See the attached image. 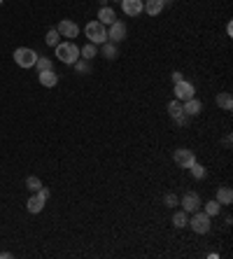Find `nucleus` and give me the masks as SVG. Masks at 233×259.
I'll return each mask as SVG.
<instances>
[{"label":"nucleus","instance_id":"obj_1","mask_svg":"<svg viewBox=\"0 0 233 259\" xmlns=\"http://www.w3.org/2000/svg\"><path fill=\"white\" fill-rule=\"evenodd\" d=\"M54 49H56V59H58L61 63H65V66H72V63L79 59V47L75 45L72 40H68V42H58Z\"/></svg>","mask_w":233,"mask_h":259},{"label":"nucleus","instance_id":"obj_2","mask_svg":"<svg viewBox=\"0 0 233 259\" xmlns=\"http://www.w3.org/2000/svg\"><path fill=\"white\" fill-rule=\"evenodd\" d=\"M84 33H86V38H89V42H93V45H103V42L108 40V28H105L98 19L86 23Z\"/></svg>","mask_w":233,"mask_h":259},{"label":"nucleus","instance_id":"obj_3","mask_svg":"<svg viewBox=\"0 0 233 259\" xmlns=\"http://www.w3.org/2000/svg\"><path fill=\"white\" fill-rule=\"evenodd\" d=\"M47 198H49V189H47V187H40L38 191H33V194H31L28 203H26V210H28L31 215L42 213V208H45V203H47Z\"/></svg>","mask_w":233,"mask_h":259},{"label":"nucleus","instance_id":"obj_4","mask_svg":"<svg viewBox=\"0 0 233 259\" xmlns=\"http://www.w3.org/2000/svg\"><path fill=\"white\" fill-rule=\"evenodd\" d=\"M35 61H38V52L35 49H28V47L14 49V63L19 68H35Z\"/></svg>","mask_w":233,"mask_h":259},{"label":"nucleus","instance_id":"obj_5","mask_svg":"<svg viewBox=\"0 0 233 259\" xmlns=\"http://www.w3.org/2000/svg\"><path fill=\"white\" fill-rule=\"evenodd\" d=\"M194 215V217H191V220H189V224H186V227H191V231H194V234H208L210 231V227H212V224H210V215L205 213V210H196V213H191Z\"/></svg>","mask_w":233,"mask_h":259},{"label":"nucleus","instance_id":"obj_6","mask_svg":"<svg viewBox=\"0 0 233 259\" xmlns=\"http://www.w3.org/2000/svg\"><path fill=\"white\" fill-rule=\"evenodd\" d=\"M108 40H110V42H115V45H119L121 40H126V23H124V21L110 23V28H108Z\"/></svg>","mask_w":233,"mask_h":259},{"label":"nucleus","instance_id":"obj_7","mask_svg":"<svg viewBox=\"0 0 233 259\" xmlns=\"http://www.w3.org/2000/svg\"><path fill=\"white\" fill-rule=\"evenodd\" d=\"M194 93H196V89H194V84H191V82L182 80V82L175 84V98L182 100V103L189 100V98H194Z\"/></svg>","mask_w":233,"mask_h":259},{"label":"nucleus","instance_id":"obj_8","mask_svg":"<svg viewBox=\"0 0 233 259\" xmlns=\"http://www.w3.org/2000/svg\"><path fill=\"white\" fill-rule=\"evenodd\" d=\"M173 159H175V164H177L179 168H189V166H191V164L196 161V157H194V152H191V150H186V147H179V150H175Z\"/></svg>","mask_w":233,"mask_h":259},{"label":"nucleus","instance_id":"obj_9","mask_svg":"<svg viewBox=\"0 0 233 259\" xmlns=\"http://www.w3.org/2000/svg\"><path fill=\"white\" fill-rule=\"evenodd\" d=\"M56 31L61 33V38L72 40V38H77L79 35V26L75 21H70V19H63V21L56 26Z\"/></svg>","mask_w":233,"mask_h":259},{"label":"nucleus","instance_id":"obj_10","mask_svg":"<svg viewBox=\"0 0 233 259\" xmlns=\"http://www.w3.org/2000/svg\"><path fill=\"white\" fill-rule=\"evenodd\" d=\"M201 208V198L196 191H186L184 196H182V210L184 213H196Z\"/></svg>","mask_w":233,"mask_h":259},{"label":"nucleus","instance_id":"obj_11","mask_svg":"<svg viewBox=\"0 0 233 259\" xmlns=\"http://www.w3.org/2000/svg\"><path fill=\"white\" fill-rule=\"evenodd\" d=\"M142 0H121V9H124L126 16H138L142 14Z\"/></svg>","mask_w":233,"mask_h":259},{"label":"nucleus","instance_id":"obj_12","mask_svg":"<svg viewBox=\"0 0 233 259\" xmlns=\"http://www.w3.org/2000/svg\"><path fill=\"white\" fill-rule=\"evenodd\" d=\"M40 84L42 86H47V89H52V86H56L58 84V75L54 73V68H49V70H40Z\"/></svg>","mask_w":233,"mask_h":259},{"label":"nucleus","instance_id":"obj_13","mask_svg":"<svg viewBox=\"0 0 233 259\" xmlns=\"http://www.w3.org/2000/svg\"><path fill=\"white\" fill-rule=\"evenodd\" d=\"M182 110H184L189 117H196V114H201L203 112V103L198 98H189L182 103Z\"/></svg>","mask_w":233,"mask_h":259},{"label":"nucleus","instance_id":"obj_14","mask_svg":"<svg viewBox=\"0 0 233 259\" xmlns=\"http://www.w3.org/2000/svg\"><path fill=\"white\" fill-rule=\"evenodd\" d=\"M98 21H101L103 26H110V23H115V21H116V12H115L112 7H108V5H105V7L98 9Z\"/></svg>","mask_w":233,"mask_h":259},{"label":"nucleus","instance_id":"obj_15","mask_svg":"<svg viewBox=\"0 0 233 259\" xmlns=\"http://www.w3.org/2000/svg\"><path fill=\"white\" fill-rule=\"evenodd\" d=\"M142 12H147L149 16H156V14H161V9H163V0H142Z\"/></svg>","mask_w":233,"mask_h":259},{"label":"nucleus","instance_id":"obj_16","mask_svg":"<svg viewBox=\"0 0 233 259\" xmlns=\"http://www.w3.org/2000/svg\"><path fill=\"white\" fill-rule=\"evenodd\" d=\"M217 201L222 206H231L233 203V189L231 187H219L217 189Z\"/></svg>","mask_w":233,"mask_h":259},{"label":"nucleus","instance_id":"obj_17","mask_svg":"<svg viewBox=\"0 0 233 259\" xmlns=\"http://www.w3.org/2000/svg\"><path fill=\"white\" fill-rule=\"evenodd\" d=\"M103 56H105V59H110V61H115L116 56H119V47H116L115 42L105 40V42H103Z\"/></svg>","mask_w":233,"mask_h":259},{"label":"nucleus","instance_id":"obj_18","mask_svg":"<svg viewBox=\"0 0 233 259\" xmlns=\"http://www.w3.org/2000/svg\"><path fill=\"white\" fill-rule=\"evenodd\" d=\"M96 54H98V49H96V45H93V42H86L84 47H79V59H86V61H91Z\"/></svg>","mask_w":233,"mask_h":259},{"label":"nucleus","instance_id":"obj_19","mask_svg":"<svg viewBox=\"0 0 233 259\" xmlns=\"http://www.w3.org/2000/svg\"><path fill=\"white\" fill-rule=\"evenodd\" d=\"M217 105L222 107V110H226V112H231V110H233V98H231V93H229V91L219 93V96H217Z\"/></svg>","mask_w":233,"mask_h":259},{"label":"nucleus","instance_id":"obj_20","mask_svg":"<svg viewBox=\"0 0 233 259\" xmlns=\"http://www.w3.org/2000/svg\"><path fill=\"white\" fill-rule=\"evenodd\" d=\"M173 224H175L177 229H184L186 224H189V217H186L184 210H177V213L173 215Z\"/></svg>","mask_w":233,"mask_h":259},{"label":"nucleus","instance_id":"obj_21","mask_svg":"<svg viewBox=\"0 0 233 259\" xmlns=\"http://www.w3.org/2000/svg\"><path fill=\"white\" fill-rule=\"evenodd\" d=\"M189 171H191V175H194L196 180H203V177L208 175V171H205V166H201L198 161H194V164L189 166Z\"/></svg>","mask_w":233,"mask_h":259},{"label":"nucleus","instance_id":"obj_22","mask_svg":"<svg viewBox=\"0 0 233 259\" xmlns=\"http://www.w3.org/2000/svg\"><path fill=\"white\" fill-rule=\"evenodd\" d=\"M45 42L49 47H56L58 42H61V33L56 31V28H52V31H47V35H45Z\"/></svg>","mask_w":233,"mask_h":259},{"label":"nucleus","instance_id":"obj_23","mask_svg":"<svg viewBox=\"0 0 233 259\" xmlns=\"http://www.w3.org/2000/svg\"><path fill=\"white\" fill-rule=\"evenodd\" d=\"M75 70H77L79 75H86V73H91V61H86V59H77V61L72 63Z\"/></svg>","mask_w":233,"mask_h":259},{"label":"nucleus","instance_id":"obj_24","mask_svg":"<svg viewBox=\"0 0 233 259\" xmlns=\"http://www.w3.org/2000/svg\"><path fill=\"white\" fill-rule=\"evenodd\" d=\"M184 112V110H182V100H171V103H168V114H171L173 119H175V117H179V114Z\"/></svg>","mask_w":233,"mask_h":259},{"label":"nucleus","instance_id":"obj_25","mask_svg":"<svg viewBox=\"0 0 233 259\" xmlns=\"http://www.w3.org/2000/svg\"><path fill=\"white\" fill-rule=\"evenodd\" d=\"M219 210H222V203H219L217 198H212V201H208L205 203V213L212 217V215H219Z\"/></svg>","mask_w":233,"mask_h":259},{"label":"nucleus","instance_id":"obj_26","mask_svg":"<svg viewBox=\"0 0 233 259\" xmlns=\"http://www.w3.org/2000/svg\"><path fill=\"white\" fill-rule=\"evenodd\" d=\"M26 187H28L31 191H38L40 187H42V182H40V177L31 175V177H26Z\"/></svg>","mask_w":233,"mask_h":259},{"label":"nucleus","instance_id":"obj_27","mask_svg":"<svg viewBox=\"0 0 233 259\" xmlns=\"http://www.w3.org/2000/svg\"><path fill=\"white\" fill-rule=\"evenodd\" d=\"M35 68H38V73H40V70H49V68H52V61H49V59H45V56H42V59L38 56V61H35Z\"/></svg>","mask_w":233,"mask_h":259},{"label":"nucleus","instance_id":"obj_28","mask_svg":"<svg viewBox=\"0 0 233 259\" xmlns=\"http://www.w3.org/2000/svg\"><path fill=\"white\" fill-rule=\"evenodd\" d=\"M175 124H179V126H186V124H189V114L182 112L179 117H175Z\"/></svg>","mask_w":233,"mask_h":259},{"label":"nucleus","instance_id":"obj_29","mask_svg":"<svg viewBox=\"0 0 233 259\" xmlns=\"http://www.w3.org/2000/svg\"><path fill=\"white\" fill-rule=\"evenodd\" d=\"M179 198L175 196V194H166V206H177Z\"/></svg>","mask_w":233,"mask_h":259},{"label":"nucleus","instance_id":"obj_30","mask_svg":"<svg viewBox=\"0 0 233 259\" xmlns=\"http://www.w3.org/2000/svg\"><path fill=\"white\" fill-rule=\"evenodd\" d=\"M182 80H184V75H182L179 70H175V73H173V82L177 84V82H182Z\"/></svg>","mask_w":233,"mask_h":259},{"label":"nucleus","instance_id":"obj_31","mask_svg":"<svg viewBox=\"0 0 233 259\" xmlns=\"http://www.w3.org/2000/svg\"><path fill=\"white\" fill-rule=\"evenodd\" d=\"M98 2H101V7H105V5H108L110 0H98Z\"/></svg>","mask_w":233,"mask_h":259},{"label":"nucleus","instance_id":"obj_32","mask_svg":"<svg viewBox=\"0 0 233 259\" xmlns=\"http://www.w3.org/2000/svg\"><path fill=\"white\" fill-rule=\"evenodd\" d=\"M171 2H173V0H163V5H171Z\"/></svg>","mask_w":233,"mask_h":259},{"label":"nucleus","instance_id":"obj_33","mask_svg":"<svg viewBox=\"0 0 233 259\" xmlns=\"http://www.w3.org/2000/svg\"><path fill=\"white\" fill-rule=\"evenodd\" d=\"M116 2H121V0H116Z\"/></svg>","mask_w":233,"mask_h":259},{"label":"nucleus","instance_id":"obj_34","mask_svg":"<svg viewBox=\"0 0 233 259\" xmlns=\"http://www.w3.org/2000/svg\"><path fill=\"white\" fill-rule=\"evenodd\" d=\"M0 5H2V0H0Z\"/></svg>","mask_w":233,"mask_h":259}]
</instances>
